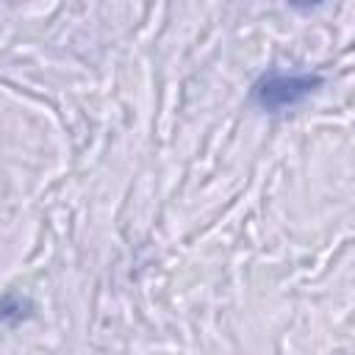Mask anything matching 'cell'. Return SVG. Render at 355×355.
<instances>
[{
    "label": "cell",
    "mask_w": 355,
    "mask_h": 355,
    "mask_svg": "<svg viewBox=\"0 0 355 355\" xmlns=\"http://www.w3.org/2000/svg\"><path fill=\"white\" fill-rule=\"evenodd\" d=\"M322 86L319 75L311 72H286V69H269L252 83V100L263 111H286L308 100Z\"/></svg>",
    "instance_id": "1"
}]
</instances>
